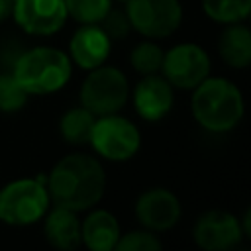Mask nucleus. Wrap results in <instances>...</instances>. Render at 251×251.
I'll list each match as a JSON object with an SVG mask.
<instances>
[{"label":"nucleus","mask_w":251,"mask_h":251,"mask_svg":"<svg viewBox=\"0 0 251 251\" xmlns=\"http://www.w3.org/2000/svg\"><path fill=\"white\" fill-rule=\"evenodd\" d=\"M49 198L57 206L73 212H82L98 204L104 194L106 175L102 165L84 153H73L63 157L47 176Z\"/></svg>","instance_id":"obj_1"},{"label":"nucleus","mask_w":251,"mask_h":251,"mask_svg":"<svg viewBox=\"0 0 251 251\" xmlns=\"http://www.w3.org/2000/svg\"><path fill=\"white\" fill-rule=\"evenodd\" d=\"M194 120L210 131L222 133L233 129L243 116V98L239 88L226 78H204L194 86L190 100Z\"/></svg>","instance_id":"obj_2"},{"label":"nucleus","mask_w":251,"mask_h":251,"mask_svg":"<svg viewBox=\"0 0 251 251\" xmlns=\"http://www.w3.org/2000/svg\"><path fill=\"white\" fill-rule=\"evenodd\" d=\"M12 75L27 94H51L69 82L71 59L61 49L35 47L16 59Z\"/></svg>","instance_id":"obj_3"},{"label":"nucleus","mask_w":251,"mask_h":251,"mask_svg":"<svg viewBox=\"0 0 251 251\" xmlns=\"http://www.w3.org/2000/svg\"><path fill=\"white\" fill-rule=\"evenodd\" d=\"M49 192L37 178H18L0 190V220L10 226H29L49 210Z\"/></svg>","instance_id":"obj_4"},{"label":"nucleus","mask_w":251,"mask_h":251,"mask_svg":"<svg viewBox=\"0 0 251 251\" xmlns=\"http://www.w3.org/2000/svg\"><path fill=\"white\" fill-rule=\"evenodd\" d=\"M127 96L129 86L126 75L120 69L106 65L90 69V75L80 88V102L94 116L118 114L126 106Z\"/></svg>","instance_id":"obj_5"},{"label":"nucleus","mask_w":251,"mask_h":251,"mask_svg":"<svg viewBox=\"0 0 251 251\" xmlns=\"http://www.w3.org/2000/svg\"><path fill=\"white\" fill-rule=\"evenodd\" d=\"M88 141L100 157L108 161H127L137 153L141 135L129 120L118 114H106L94 120Z\"/></svg>","instance_id":"obj_6"},{"label":"nucleus","mask_w":251,"mask_h":251,"mask_svg":"<svg viewBox=\"0 0 251 251\" xmlns=\"http://www.w3.org/2000/svg\"><path fill=\"white\" fill-rule=\"evenodd\" d=\"M131 29L149 39L171 35L182 20L178 0H129L126 4Z\"/></svg>","instance_id":"obj_7"},{"label":"nucleus","mask_w":251,"mask_h":251,"mask_svg":"<svg viewBox=\"0 0 251 251\" xmlns=\"http://www.w3.org/2000/svg\"><path fill=\"white\" fill-rule=\"evenodd\" d=\"M165 78L176 88H194L210 73V59L196 43H178L163 55L161 65Z\"/></svg>","instance_id":"obj_8"},{"label":"nucleus","mask_w":251,"mask_h":251,"mask_svg":"<svg viewBox=\"0 0 251 251\" xmlns=\"http://www.w3.org/2000/svg\"><path fill=\"white\" fill-rule=\"evenodd\" d=\"M16 24L31 35H53L67 22L63 0H14Z\"/></svg>","instance_id":"obj_9"},{"label":"nucleus","mask_w":251,"mask_h":251,"mask_svg":"<svg viewBox=\"0 0 251 251\" xmlns=\"http://www.w3.org/2000/svg\"><path fill=\"white\" fill-rule=\"evenodd\" d=\"M192 237L200 249L206 251H227L239 243L243 237L239 220L224 210H210L202 214L194 227Z\"/></svg>","instance_id":"obj_10"},{"label":"nucleus","mask_w":251,"mask_h":251,"mask_svg":"<svg viewBox=\"0 0 251 251\" xmlns=\"http://www.w3.org/2000/svg\"><path fill=\"white\" fill-rule=\"evenodd\" d=\"M135 218L149 231L171 229L180 218L178 198L167 188H149L135 202Z\"/></svg>","instance_id":"obj_11"},{"label":"nucleus","mask_w":251,"mask_h":251,"mask_svg":"<svg viewBox=\"0 0 251 251\" xmlns=\"http://www.w3.org/2000/svg\"><path fill=\"white\" fill-rule=\"evenodd\" d=\"M110 37L104 33V29L96 24H84L78 27L71 41H69V51L73 63H76L80 69H96L106 63L110 55Z\"/></svg>","instance_id":"obj_12"},{"label":"nucleus","mask_w":251,"mask_h":251,"mask_svg":"<svg viewBox=\"0 0 251 251\" xmlns=\"http://www.w3.org/2000/svg\"><path fill=\"white\" fill-rule=\"evenodd\" d=\"M173 86L167 78L145 75L133 90V104L137 114L147 122H157L165 118L173 108Z\"/></svg>","instance_id":"obj_13"},{"label":"nucleus","mask_w":251,"mask_h":251,"mask_svg":"<svg viewBox=\"0 0 251 251\" xmlns=\"http://www.w3.org/2000/svg\"><path fill=\"white\" fill-rule=\"evenodd\" d=\"M45 239L63 251H73L82 243L80 237V222L76 218V212L57 206L53 208L45 218Z\"/></svg>","instance_id":"obj_14"},{"label":"nucleus","mask_w":251,"mask_h":251,"mask_svg":"<svg viewBox=\"0 0 251 251\" xmlns=\"http://www.w3.org/2000/svg\"><path fill=\"white\" fill-rule=\"evenodd\" d=\"M80 237L90 251H112L120 237L118 220L106 210H94L80 224Z\"/></svg>","instance_id":"obj_15"},{"label":"nucleus","mask_w":251,"mask_h":251,"mask_svg":"<svg viewBox=\"0 0 251 251\" xmlns=\"http://www.w3.org/2000/svg\"><path fill=\"white\" fill-rule=\"evenodd\" d=\"M227 27L222 31L218 47L222 59L233 69H245L251 63V33L249 27L235 22L226 24Z\"/></svg>","instance_id":"obj_16"},{"label":"nucleus","mask_w":251,"mask_h":251,"mask_svg":"<svg viewBox=\"0 0 251 251\" xmlns=\"http://www.w3.org/2000/svg\"><path fill=\"white\" fill-rule=\"evenodd\" d=\"M94 114L88 112L84 106L80 108H71L63 118H61V124H59V129H61V135L73 143V145H82L90 139V131H92V126H94Z\"/></svg>","instance_id":"obj_17"},{"label":"nucleus","mask_w":251,"mask_h":251,"mask_svg":"<svg viewBox=\"0 0 251 251\" xmlns=\"http://www.w3.org/2000/svg\"><path fill=\"white\" fill-rule=\"evenodd\" d=\"M206 16L220 24H235L249 16L251 0H202Z\"/></svg>","instance_id":"obj_18"},{"label":"nucleus","mask_w":251,"mask_h":251,"mask_svg":"<svg viewBox=\"0 0 251 251\" xmlns=\"http://www.w3.org/2000/svg\"><path fill=\"white\" fill-rule=\"evenodd\" d=\"M163 51L157 43L153 41H141L133 47L131 55H129V61H131V67L141 73V75H155L161 65H163Z\"/></svg>","instance_id":"obj_19"},{"label":"nucleus","mask_w":251,"mask_h":251,"mask_svg":"<svg viewBox=\"0 0 251 251\" xmlns=\"http://www.w3.org/2000/svg\"><path fill=\"white\" fill-rule=\"evenodd\" d=\"M67 16H73L80 24H98L112 8V0H63Z\"/></svg>","instance_id":"obj_20"},{"label":"nucleus","mask_w":251,"mask_h":251,"mask_svg":"<svg viewBox=\"0 0 251 251\" xmlns=\"http://www.w3.org/2000/svg\"><path fill=\"white\" fill-rule=\"evenodd\" d=\"M27 92L14 78V75H0V110L18 112L25 106Z\"/></svg>","instance_id":"obj_21"},{"label":"nucleus","mask_w":251,"mask_h":251,"mask_svg":"<svg viewBox=\"0 0 251 251\" xmlns=\"http://www.w3.org/2000/svg\"><path fill=\"white\" fill-rule=\"evenodd\" d=\"M116 249L118 251H161L163 243L153 231L139 229V231H129L126 235H120Z\"/></svg>","instance_id":"obj_22"},{"label":"nucleus","mask_w":251,"mask_h":251,"mask_svg":"<svg viewBox=\"0 0 251 251\" xmlns=\"http://www.w3.org/2000/svg\"><path fill=\"white\" fill-rule=\"evenodd\" d=\"M98 24H100V27L104 29V33H106L110 39H124V37L131 31L129 18H127V14H126L124 10H114V8H110Z\"/></svg>","instance_id":"obj_23"},{"label":"nucleus","mask_w":251,"mask_h":251,"mask_svg":"<svg viewBox=\"0 0 251 251\" xmlns=\"http://www.w3.org/2000/svg\"><path fill=\"white\" fill-rule=\"evenodd\" d=\"M14 10V0H0V22L8 20Z\"/></svg>","instance_id":"obj_24"},{"label":"nucleus","mask_w":251,"mask_h":251,"mask_svg":"<svg viewBox=\"0 0 251 251\" xmlns=\"http://www.w3.org/2000/svg\"><path fill=\"white\" fill-rule=\"evenodd\" d=\"M116 2H122V4H127L129 0H116Z\"/></svg>","instance_id":"obj_25"}]
</instances>
